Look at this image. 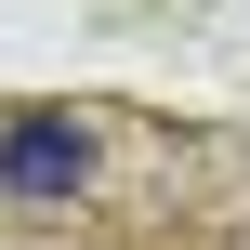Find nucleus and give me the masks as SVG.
<instances>
[{
  "label": "nucleus",
  "mask_w": 250,
  "mask_h": 250,
  "mask_svg": "<svg viewBox=\"0 0 250 250\" xmlns=\"http://www.w3.org/2000/svg\"><path fill=\"white\" fill-rule=\"evenodd\" d=\"M79 185H92V145H79L66 119H13V132H0V198L53 211V198H79Z\"/></svg>",
  "instance_id": "1"
}]
</instances>
